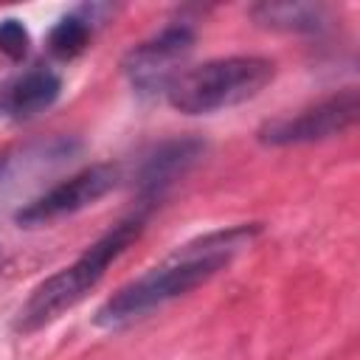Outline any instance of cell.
<instances>
[{
	"instance_id": "6",
	"label": "cell",
	"mask_w": 360,
	"mask_h": 360,
	"mask_svg": "<svg viewBox=\"0 0 360 360\" xmlns=\"http://www.w3.org/2000/svg\"><path fill=\"white\" fill-rule=\"evenodd\" d=\"M194 48V31L188 25H166L155 37L135 45L124 59V73L141 96L166 93L172 79L183 70Z\"/></svg>"
},
{
	"instance_id": "3",
	"label": "cell",
	"mask_w": 360,
	"mask_h": 360,
	"mask_svg": "<svg viewBox=\"0 0 360 360\" xmlns=\"http://www.w3.org/2000/svg\"><path fill=\"white\" fill-rule=\"evenodd\" d=\"M276 76L267 56H219L183 68L166 87V101L183 115H208L256 98Z\"/></svg>"
},
{
	"instance_id": "7",
	"label": "cell",
	"mask_w": 360,
	"mask_h": 360,
	"mask_svg": "<svg viewBox=\"0 0 360 360\" xmlns=\"http://www.w3.org/2000/svg\"><path fill=\"white\" fill-rule=\"evenodd\" d=\"M202 143L194 138H183V141H166L160 143L141 166L138 174V186L143 194V202H152L155 197H160L177 177L186 174V169L202 155Z\"/></svg>"
},
{
	"instance_id": "10",
	"label": "cell",
	"mask_w": 360,
	"mask_h": 360,
	"mask_svg": "<svg viewBox=\"0 0 360 360\" xmlns=\"http://www.w3.org/2000/svg\"><path fill=\"white\" fill-rule=\"evenodd\" d=\"M90 37H93V17L76 11V14L62 17L51 28V34H48V51H51V56H56L62 62H70L79 53H84V48L90 45Z\"/></svg>"
},
{
	"instance_id": "4",
	"label": "cell",
	"mask_w": 360,
	"mask_h": 360,
	"mask_svg": "<svg viewBox=\"0 0 360 360\" xmlns=\"http://www.w3.org/2000/svg\"><path fill=\"white\" fill-rule=\"evenodd\" d=\"M360 112V98L354 87H346L295 115H284L267 121L259 129V141L270 146H295V143H315L335 135H343L354 127Z\"/></svg>"
},
{
	"instance_id": "8",
	"label": "cell",
	"mask_w": 360,
	"mask_h": 360,
	"mask_svg": "<svg viewBox=\"0 0 360 360\" xmlns=\"http://www.w3.org/2000/svg\"><path fill=\"white\" fill-rule=\"evenodd\" d=\"M59 90H62V82L51 68H34L6 87L0 98V110L17 121H25L45 112L59 98Z\"/></svg>"
},
{
	"instance_id": "1",
	"label": "cell",
	"mask_w": 360,
	"mask_h": 360,
	"mask_svg": "<svg viewBox=\"0 0 360 360\" xmlns=\"http://www.w3.org/2000/svg\"><path fill=\"white\" fill-rule=\"evenodd\" d=\"M259 233V225H231L222 231L202 233L186 245H180L174 253H169L163 262L149 267L143 276L132 278L121 290H115L98 309L93 323L101 329H121L129 326L149 312L160 309L163 304L191 292L194 287L214 278L222 267L231 264V259L245 250L253 236Z\"/></svg>"
},
{
	"instance_id": "5",
	"label": "cell",
	"mask_w": 360,
	"mask_h": 360,
	"mask_svg": "<svg viewBox=\"0 0 360 360\" xmlns=\"http://www.w3.org/2000/svg\"><path fill=\"white\" fill-rule=\"evenodd\" d=\"M121 183V169L112 163H93L68 180L51 186L45 194L34 197L17 211V222L22 228H39L48 222H56L62 217L79 214L87 205L98 202L107 191H112Z\"/></svg>"
},
{
	"instance_id": "2",
	"label": "cell",
	"mask_w": 360,
	"mask_h": 360,
	"mask_svg": "<svg viewBox=\"0 0 360 360\" xmlns=\"http://www.w3.org/2000/svg\"><path fill=\"white\" fill-rule=\"evenodd\" d=\"M143 222H146V214L135 211L132 217L115 222L104 236H98L76 262H70L68 267L56 270L45 281H39L31 290V295L25 298V304L20 307L14 329L25 332V335L37 332V329L53 323L70 307H76L104 278L107 267L141 236Z\"/></svg>"
},
{
	"instance_id": "9",
	"label": "cell",
	"mask_w": 360,
	"mask_h": 360,
	"mask_svg": "<svg viewBox=\"0 0 360 360\" xmlns=\"http://www.w3.org/2000/svg\"><path fill=\"white\" fill-rule=\"evenodd\" d=\"M253 20L270 31H290V34H304V31H321L326 25V11L321 6H307V3H259L253 6Z\"/></svg>"
},
{
	"instance_id": "11",
	"label": "cell",
	"mask_w": 360,
	"mask_h": 360,
	"mask_svg": "<svg viewBox=\"0 0 360 360\" xmlns=\"http://www.w3.org/2000/svg\"><path fill=\"white\" fill-rule=\"evenodd\" d=\"M28 45H31L28 28L20 20H14V17L0 20V53H6L8 59L20 62L28 53Z\"/></svg>"
}]
</instances>
